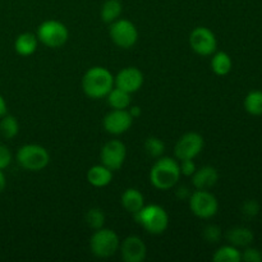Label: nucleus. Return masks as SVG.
<instances>
[{"label":"nucleus","mask_w":262,"mask_h":262,"mask_svg":"<svg viewBox=\"0 0 262 262\" xmlns=\"http://www.w3.org/2000/svg\"><path fill=\"white\" fill-rule=\"evenodd\" d=\"M128 112H129V114L132 115V118L135 119V118H138L141 115V107L140 106H129L128 107Z\"/></svg>","instance_id":"obj_35"},{"label":"nucleus","mask_w":262,"mask_h":262,"mask_svg":"<svg viewBox=\"0 0 262 262\" xmlns=\"http://www.w3.org/2000/svg\"><path fill=\"white\" fill-rule=\"evenodd\" d=\"M15 159L20 168L25 170L40 171L50 163V154L43 146L30 143V145L22 146L18 150Z\"/></svg>","instance_id":"obj_4"},{"label":"nucleus","mask_w":262,"mask_h":262,"mask_svg":"<svg viewBox=\"0 0 262 262\" xmlns=\"http://www.w3.org/2000/svg\"><path fill=\"white\" fill-rule=\"evenodd\" d=\"M119 247V237L112 229H105V228L96 229L90 239L91 252L99 258L112 257L118 252Z\"/></svg>","instance_id":"obj_5"},{"label":"nucleus","mask_w":262,"mask_h":262,"mask_svg":"<svg viewBox=\"0 0 262 262\" xmlns=\"http://www.w3.org/2000/svg\"><path fill=\"white\" fill-rule=\"evenodd\" d=\"M219 181V173L211 165H205L196 169L192 176V183L196 189H210Z\"/></svg>","instance_id":"obj_15"},{"label":"nucleus","mask_w":262,"mask_h":262,"mask_svg":"<svg viewBox=\"0 0 262 262\" xmlns=\"http://www.w3.org/2000/svg\"><path fill=\"white\" fill-rule=\"evenodd\" d=\"M164 151H165V143H164L160 138L155 137V136H151V137L146 138L145 152L147 154L150 158H154V159L161 158Z\"/></svg>","instance_id":"obj_26"},{"label":"nucleus","mask_w":262,"mask_h":262,"mask_svg":"<svg viewBox=\"0 0 262 262\" xmlns=\"http://www.w3.org/2000/svg\"><path fill=\"white\" fill-rule=\"evenodd\" d=\"M119 248L123 261L125 262H142L147 253L145 242L137 235H129L125 238Z\"/></svg>","instance_id":"obj_14"},{"label":"nucleus","mask_w":262,"mask_h":262,"mask_svg":"<svg viewBox=\"0 0 262 262\" xmlns=\"http://www.w3.org/2000/svg\"><path fill=\"white\" fill-rule=\"evenodd\" d=\"M227 239L237 248L248 247L253 242V233L246 227H235L227 233Z\"/></svg>","instance_id":"obj_19"},{"label":"nucleus","mask_w":262,"mask_h":262,"mask_svg":"<svg viewBox=\"0 0 262 262\" xmlns=\"http://www.w3.org/2000/svg\"><path fill=\"white\" fill-rule=\"evenodd\" d=\"M8 113V109H7V102H5L4 97L0 95V118L4 117L5 114Z\"/></svg>","instance_id":"obj_34"},{"label":"nucleus","mask_w":262,"mask_h":262,"mask_svg":"<svg viewBox=\"0 0 262 262\" xmlns=\"http://www.w3.org/2000/svg\"><path fill=\"white\" fill-rule=\"evenodd\" d=\"M109 35L113 42L120 49L133 48L138 40V31L135 23L122 18L110 23Z\"/></svg>","instance_id":"obj_8"},{"label":"nucleus","mask_w":262,"mask_h":262,"mask_svg":"<svg viewBox=\"0 0 262 262\" xmlns=\"http://www.w3.org/2000/svg\"><path fill=\"white\" fill-rule=\"evenodd\" d=\"M87 181L91 186L97 187V188L106 187L113 181V170H110L102 164L101 165H95L87 171Z\"/></svg>","instance_id":"obj_16"},{"label":"nucleus","mask_w":262,"mask_h":262,"mask_svg":"<svg viewBox=\"0 0 262 262\" xmlns=\"http://www.w3.org/2000/svg\"><path fill=\"white\" fill-rule=\"evenodd\" d=\"M135 219L147 233L154 235L163 234L169 225V215L159 205H147L135 214Z\"/></svg>","instance_id":"obj_3"},{"label":"nucleus","mask_w":262,"mask_h":262,"mask_svg":"<svg viewBox=\"0 0 262 262\" xmlns=\"http://www.w3.org/2000/svg\"><path fill=\"white\" fill-rule=\"evenodd\" d=\"M242 212L247 217L257 216L258 212H260V205L256 200H247V201L243 202Z\"/></svg>","instance_id":"obj_29"},{"label":"nucleus","mask_w":262,"mask_h":262,"mask_svg":"<svg viewBox=\"0 0 262 262\" xmlns=\"http://www.w3.org/2000/svg\"><path fill=\"white\" fill-rule=\"evenodd\" d=\"M38 38L31 32L20 33L14 41V50L20 56H30L37 50Z\"/></svg>","instance_id":"obj_17"},{"label":"nucleus","mask_w":262,"mask_h":262,"mask_svg":"<svg viewBox=\"0 0 262 262\" xmlns=\"http://www.w3.org/2000/svg\"><path fill=\"white\" fill-rule=\"evenodd\" d=\"M143 79V73L140 69L136 67H127L114 77V86L132 95L142 87Z\"/></svg>","instance_id":"obj_13"},{"label":"nucleus","mask_w":262,"mask_h":262,"mask_svg":"<svg viewBox=\"0 0 262 262\" xmlns=\"http://www.w3.org/2000/svg\"><path fill=\"white\" fill-rule=\"evenodd\" d=\"M189 46L199 55H212L217 48L216 36L210 28L196 27L189 35Z\"/></svg>","instance_id":"obj_9"},{"label":"nucleus","mask_w":262,"mask_h":262,"mask_svg":"<svg viewBox=\"0 0 262 262\" xmlns=\"http://www.w3.org/2000/svg\"><path fill=\"white\" fill-rule=\"evenodd\" d=\"M120 202L128 212L135 215L145 206V197L138 189L127 188L120 197Z\"/></svg>","instance_id":"obj_18"},{"label":"nucleus","mask_w":262,"mask_h":262,"mask_svg":"<svg viewBox=\"0 0 262 262\" xmlns=\"http://www.w3.org/2000/svg\"><path fill=\"white\" fill-rule=\"evenodd\" d=\"M38 41L51 49H58L66 45L69 38V31L64 23L55 19H49L41 23L37 28Z\"/></svg>","instance_id":"obj_6"},{"label":"nucleus","mask_w":262,"mask_h":262,"mask_svg":"<svg viewBox=\"0 0 262 262\" xmlns=\"http://www.w3.org/2000/svg\"><path fill=\"white\" fill-rule=\"evenodd\" d=\"M105 214L101 209H97V207H92L89 211L86 212V216H84V220H86V224L89 225L92 229H100V228H104L105 224Z\"/></svg>","instance_id":"obj_27"},{"label":"nucleus","mask_w":262,"mask_h":262,"mask_svg":"<svg viewBox=\"0 0 262 262\" xmlns=\"http://www.w3.org/2000/svg\"><path fill=\"white\" fill-rule=\"evenodd\" d=\"M179 168H181V173L183 174V176L192 177L194 171H196L197 166L196 164H194L193 159H188V160H181Z\"/></svg>","instance_id":"obj_31"},{"label":"nucleus","mask_w":262,"mask_h":262,"mask_svg":"<svg viewBox=\"0 0 262 262\" xmlns=\"http://www.w3.org/2000/svg\"><path fill=\"white\" fill-rule=\"evenodd\" d=\"M123 7L119 0H106L101 8V19L110 25V23L119 19Z\"/></svg>","instance_id":"obj_22"},{"label":"nucleus","mask_w":262,"mask_h":262,"mask_svg":"<svg viewBox=\"0 0 262 262\" xmlns=\"http://www.w3.org/2000/svg\"><path fill=\"white\" fill-rule=\"evenodd\" d=\"M5 187H7V178H5V176H4V173H3V170H0V193H2V192L4 191Z\"/></svg>","instance_id":"obj_36"},{"label":"nucleus","mask_w":262,"mask_h":262,"mask_svg":"<svg viewBox=\"0 0 262 262\" xmlns=\"http://www.w3.org/2000/svg\"><path fill=\"white\" fill-rule=\"evenodd\" d=\"M106 100L113 109H128L130 106V94L115 86L106 95Z\"/></svg>","instance_id":"obj_21"},{"label":"nucleus","mask_w":262,"mask_h":262,"mask_svg":"<svg viewBox=\"0 0 262 262\" xmlns=\"http://www.w3.org/2000/svg\"><path fill=\"white\" fill-rule=\"evenodd\" d=\"M242 253V260L246 262H261L262 261V255L258 250L256 248H246Z\"/></svg>","instance_id":"obj_30"},{"label":"nucleus","mask_w":262,"mask_h":262,"mask_svg":"<svg viewBox=\"0 0 262 262\" xmlns=\"http://www.w3.org/2000/svg\"><path fill=\"white\" fill-rule=\"evenodd\" d=\"M133 118L128 109H113L104 118V128L110 135H123L132 127Z\"/></svg>","instance_id":"obj_12"},{"label":"nucleus","mask_w":262,"mask_h":262,"mask_svg":"<svg viewBox=\"0 0 262 262\" xmlns=\"http://www.w3.org/2000/svg\"><path fill=\"white\" fill-rule=\"evenodd\" d=\"M127 158V147L119 140H110L102 146L100 160L110 170H119Z\"/></svg>","instance_id":"obj_11"},{"label":"nucleus","mask_w":262,"mask_h":262,"mask_svg":"<svg viewBox=\"0 0 262 262\" xmlns=\"http://www.w3.org/2000/svg\"><path fill=\"white\" fill-rule=\"evenodd\" d=\"M245 109L251 115H262V91H251L246 96Z\"/></svg>","instance_id":"obj_25"},{"label":"nucleus","mask_w":262,"mask_h":262,"mask_svg":"<svg viewBox=\"0 0 262 262\" xmlns=\"http://www.w3.org/2000/svg\"><path fill=\"white\" fill-rule=\"evenodd\" d=\"M215 262H239L242 261V253L234 246H223L212 256Z\"/></svg>","instance_id":"obj_24"},{"label":"nucleus","mask_w":262,"mask_h":262,"mask_svg":"<svg viewBox=\"0 0 262 262\" xmlns=\"http://www.w3.org/2000/svg\"><path fill=\"white\" fill-rule=\"evenodd\" d=\"M12 163V154L8 150V147L0 145V170L8 168Z\"/></svg>","instance_id":"obj_32"},{"label":"nucleus","mask_w":262,"mask_h":262,"mask_svg":"<svg viewBox=\"0 0 262 262\" xmlns=\"http://www.w3.org/2000/svg\"><path fill=\"white\" fill-rule=\"evenodd\" d=\"M205 141L200 133L197 132H188L184 133L176 143L174 147V154L176 158L181 160H188V159H194L197 155H200L204 150Z\"/></svg>","instance_id":"obj_10"},{"label":"nucleus","mask_w":262,"mask_h":262,"mask_svg":"<svg viewBox=\"0 0 262 262\" xmlns=\"http://www.w3.org/2000/svg\"><path fill=\"white\" fill-rule=\"evenodd\" d=\"M179 163L171 158H159L150 171V182L155 188L168 191L173 188L181 178Z\"/></svg>","instance_id":"obj_2"},{"label":"nucleus","mask_w":262,"mask_h":262,"mask_svg":"<svg viewBox=\"0 0 262 262\" xmlns=\"http://www.w3.org/2000/svg\"><path fill=\"white\" fill-rule=\"evenodd\" d=\"M114 87V76L104 67H92L82 78V89L90 99H102Z\"/></svg>","instance_id":"obj_1"},{"label":"nucleus","mask_w":262,"mask_h":262,"mask_svg":"<svg viewBox=\"0 0 262 262\" xmlns=\"http://www.w3.org/2000/svg\"><path fill=\"white\" fill-rule=\"evenodd\" d=\"M222 229L215 224L206 225V227L204 228V232H202V237H204L205 241L209 243H217L222 239Z\"/></svg>","instance_id":"obj_28"},{"label":"nucleus","mask_w":262,"mask_h":262,"mask_svg":"<svg viewBox=\"0 0 262 262\" xmlns=\"http://www.w3.org/2000/svg\"><path fill=\"white\" fill-rule=\"evenodd\" d=\"M188 202L191 211L200 219H210L219 210V202L209 189H196L191 193Z\"/></svg>","instance_id":"obj_7"},{"label":"nucleus","mask_w":262,"mask_h":262,"mask_svg":"<svg viewBox=\"0 0 262 262\" xmlns=\"http://www.w3.org/2000/svg\"><path fill=\"white\" fill-rule=\"evenodd\" d=\"M191 193L192 192L189 191L188 187L186 186H182L177 189V197H178L179 200H188L189 196H191Z\"/></svg>","instance_id":"obj_33"},{"label":"nucleus","mask_w":262,"mask_h":262,"mask_svg":"<svg viewBox=\"0 0 262 262\" xmlns=\"http://www.w3.org/2000/svg\"><path fill=\"white\" fill-rule=\"evenodd\" d=\"M233 61L229 54L225 51H219L215 53L211 59V69L216 76H227L232 71Z\"/></svg>","instance_id":"obj_20"},{"label":"nucleus","mask_w":262,"mask_h":262,"mask_svg":"<svg viewBox=\"0 0 262 262\" xmlns=\"http://www.w3.org/2000/svg\"><path fill=\"white\" fill-rule=\"evenodd\" d=\"M19 132V124L14 115L5 114L4 117L0 118V135L5 140H12Z\"/></svg>","instance_id":"obj_23"}]
</instances>
